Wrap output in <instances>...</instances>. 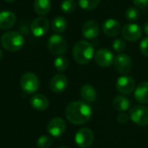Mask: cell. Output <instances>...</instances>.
Here are the masks:
<instances>
[{"label": "cell", "instance_id": "6da1fadb", "mask_svg": "<svg viewBox=\"0 0 148 148\" xmlns=\"http://www.w3.org/2000/svg\"><path fill=\"white\" fill-rule=\"evenodd\" d=\"M93 114L91 106L82 101H73L69 103L65 109L67 120L74 125H82L88 122Z\"/></svg>", "mask_w": 148, "mask_h": 148}, {"label": "cell", "instance_id": "7a4b0ae2", "mask_svg": "<svg viewBox=\"0 0 148 148\" xmlns=\"http://www.w3.org/2000/svg\"><path fill=\"white\" fill-rule=\"evenodd\" d=\"M73 56L77 63L87 64L95 56L94 46L87 41H80L73 48Z\"/></svg>", "mask_w": 148, "mask_h": 148}, {"label": "cell", "instance_id": "3957f363", "mask_svg": "<svg viewBox=\"0 0 148 148\" xmlns=\"http://www.w3.org/2000/svg\"><path fill=\"white\" fill-rule=\"evenodd\" d=\"M2 46L10 52H16L24 45V38L19 32L8 31L1 37Z\"/></svg>", "mask_w": 148, "mask_h": 148}, {"label": "cell", "instance_id": "277c9868", "mask_svg": "<svg viewBox=\"0 0 148 148\" xmlns=\"http://www.w3.org/2000/svg\"><path fill=\"white\" fill-rule=\"evenodd\" d=\"M20 86L23 91L28 95H32L39 89L40 82L38 77L32 72L24 73L20 79Z\"/></svg>", "mask_w": 148, "mask_h": 148}, {"label": "cell", "instance_id": "5b68a950", "mask_svg": "<svg viewBox=\"0 0 148 148\" xmlns=\"http://www.w3.org/2000/svg\"><path fill=\"white\" fill-rule=\"evenodd\" d=\"M48 49L55 56H59L66 53L68 45L65 39L57 34L52 35L48 41Z\"/></svg>", "mask_w": 148, "mask_h": 148}, {"label": "cell", "instance_id": "8992f818", "mask_svg": "<svg viewBox=\"0 0 148 148\" xmlns=\"http://www.w3.org/2000/svg\"><path fill=\"white\" fill-rule=\"evenodd\" d=\"M130 119L133 122L140 127L148 125V108L146 106H134L130 109Z\"/></svg>", "mask_w": 148, "mask_h": 148}, {"label": "cell", "instance_id": "52a82bcc", "mask_svg": "<svg viewBox=\"0 0 148 148\" xmlns=\"http://www.w3.org/2000/svg\"><path fill=\"white\" fill-rule=\"evenodd\" d=\"M75 140L81 148H88L94 142V133L87 127L81 128L75 134Z\"/></svg>", "mask_w": 148, "mask_h": 148}, {"label": "cell", "instance_id": "ba28073f", "mask_svg": "<svg viewBox=\"0 0 148 148\" xmlns=\"http://www.w3.org/2000/svg\"><path fill=\"white\" fill-rule=\"evenodd\" d=\"M95 61L96 64L102 68L110 67L114 61V56L112 51L108 49H100L95 54Z\"/></svg>", "mask_w": 148, "mask_h": 148}, {"label": "cell", "instance_id": "9c48e42d", "mask_svg": "<svg viewBox=\"0 0 148 148\" xmlns=\"http://www.w3.org/2000/svg\"><path fill=\"white\" fill-rule=\"evenodd\" d=\"M121 33L123 37L128 42H136L142 36L141 28L136 23H129L126 24L122 29Z\"/></svg>", "mask_w": 148, "mask_h": 148}, {"label": "cell", "instance_id": "30bf717a", "mask_svg": "<svg viewBox=\"0 0 148 148\" xmlns=\"http://www.w3.org/2000/svg\"><path fill=\"white\" fill-rule=\"evenodd\" d=\"M116 88L123 95H129L136 88L135 81L130 75H122L117 80Z\"/></svg>", "mask_w": 148, "mask_h": 148}, {"label": "cell", "instance_id": "8fae6325", "mask_svg": "<svg viewBox=\"0 0 148 148\" xmlns=\"http://www.w3.org/2000/svg\"><path fill=\"white\" fill-rule=\"evenodd\" d=\"M66 130V122L63 119L56 117L53 118L47 126L48 133L56 138L62 136Z\"/></svg>", "mask_w": 148, "mask_h": 148}, {"label": "cell", "instance_id": "7c38bea8", "mask_svg": "<svg viewBox=\"0 0 148 148\" xmlns=\"http://www.w3.org/2000/svg\"><path fill=\"white\" fill-rule=\"evenodd\" d=\"M49 29V23L44 17L36 18L30 25V30L36 37H41L48 33Z\"/></svg>", "mask_w": 148, "mask_h": 148}, {"label": "cell", "instance_id": "4fadbf2b", "mask_svg": "<svg viewBox=\"0 0 148 148\" xmlns=\"http://www.w3.org/2000/svg\"><path fill=\"white\" fill-rule=\"evenodd\" d=\"M114 65L116 71L120 74H127L132 69V60L126 54L118 55L114 61Z\"/></svg>", "mask_w": 148, "mask_h": 148}, {"label": "cell", "instance_id": "5bb4252c", "mask_svg": "<svg viewBox=\"0 0 148 148\" xmlns=\"http://www.w3.org/2000/svg\"><path fill=\"white\" fill-rule=\"evenodd\" d=\"M68 83H69L68 78L62 74H58V75H56L51 79L49 82V88L53 93L61 94L66 90L68 87Z\"/></svg>", "mask_w": 148, "mask_h": 148}, {"label": "cell", "instance_id": "9a60e30c", "mask_svg": "<svg viewBox=\"0 0 148 148\" xmlns=\"http://www.w3.org/2000/svg\"><path fill=\"white\" fill-rule=\"evenodd\" d=\"M121 29H122V28H121L120 22L117 21L116 19H113V18H109L108 20H106L102 25L103 32L107 36H111V37L117 36L121 33Z\"/></svg>", "mask_w": 148, "mask_h": 148}, {"label": "cell", "instance_id": "2e32d148", "mask_svg": "<svg viewBox=\"0 0 148 148\" xmlns=\"http://www.w3.org/2000/svg\"><path fill=\"white\" fill-rule=\"evenodd\" d=\"M99 25L95 21L90 20L86 22L82 29V36L87 39H95L99 35Z\"/></svg>", "mask_w": 148, "mask_h": 148}, {"label": "cell", "instance_id": "e0dca14e", "mask_svg": "<svg viewBox=\"0 0 148 148\" xmlns=\"http://www.w3.org/2000/svg\"><path fill=\"white\" fill-rule=\"evenodd\" d=\"M30 105L38 111H44L49 108V102L48 98L42 94H35L30 99Z\"/></svg>", "mask_w": 148, "mask_h": 148}, {"label": "cell", "instance_id": "ac0fdd59", "mask_svg": "<svg viewBox=\"0 0 148 148\" xmlns=\"http://www.w3.org/2000/svg\"><path fill=\"white\" fill-rule=\"evenodd\" d=\"M16 23V16L13 12L3 10L0 12V29H9L14 26Z\"/></svg>", "mask_w": 148, "mask_h": 148}, {"label": "cell", "instance_id": "d6986e66", "mask_svg": "<svg viewBox=\"0 0 148 148\" xmlns=\"http://www.w3.org/2000/svg\"><path fill=\"white\" fill-rule=\"evenodd\" d=\"M135 100L142 104L148 103V82H143L134 90Z\"/></svg>", "mask_w": 148, "mask_h": 148}, {"label": "cell", "instance_id": "ffe728a7", "mask_svg": "<svg viewBox=\"0 0 148 148\" xmlns=\"http://www.w3.org/2000/svg\"><path fill=\"white\" fill-rule=\"evenodd\" d=\"M81 95L86 102H94L97 97L95 88L90 84H85L82 86L81 89Z\"/></svg>", "mask_w": 148, "mask_h": 148}, {"label": "cell", "instance_id": "44dd1931", "mask_svg": "<svg viewBox=\"0 0 148 148\" xmlns=\"http://www.w3.org/2000/svg\"><path fill=\"white\" fill-rule=\"evenodd\" d=\"M51 9L50 0H35L34 10L36 13L39 16L47 15Z\"/></svg>", "mask_w": 148, "mask_h": 148}, {"label": "cell", "instance_id": "7402d4cb", "mask_svg": "<svg viewBox=\"0 0 148 148\" xmlns=\"http://www.w3.org/2000/svg\"><path fill=\"white\" fill-rule=\"evenodd\" d=\"M130 101L123 95H117L113 100V107L119 112L127 111L130 108Z\"/></svg>", "mask_w": 148, "mask_h": 148}, {"label": "cell", "instance_id": "603a6c76", "mask_svg": "<svg viewBox=\"0 0 148 148\" xmlns=\"http://www.w3.org/2000/svg\"><path fill=\"white\" fill-rule=\"evenodd\" d=\"M68 26V22L66 20V18L62 17V16H56L52 20L51 23V27L53 31H55L56 33H62L63 32Z\"/></svg>", "mask_w": 148, "mask_h": 148}, {"label": "cell", "instance_id": "cb8c5ba5", "mask_svg": "<svg viewBox=\"0 0 148 148\" xmlns=\"http://www.w3.org/2000/svg\"><path fill=\"white\" fill-rule=\"evenodd\" d=\"M80 7L84 10H93L101 3V0H78Z\"/></svg>", "mask_w": 148, "mask_h": 148}, {"label": "cell", "instance_id": "d4e9b609", "mask_svg": "<svg viewBox=\"0 0 148 148\" xmlns=\"http://www.w3.org/2000/svg\"><path fill=\"white\" fill-rule=\"evenodd\" d=\"M54 66H55V68L56 69L57 71L62 72V71L67 69V68L69 66V61H68V59L66 57H64L62 56H59L55 59Z\"/></svg>", "mask_w": 148, "mask_h": 148}, {"label": "cell", "instance_id": "484cf974", "mask_svg": "<svg viewBox=\"0 0 148 148\" xmlns=\"http://www.w3.org/2000/svg\"><path fill=\"white\" fill-rule=\"evenodd\" d=\"M126 19L129 22H136L140 16V12L136 7H129L126 10Z\"/></svg>", "mask_w": 148, "mask_h": 148}, {"label": "cell", "instance_id": "4316f807", "mask_svg": "<svg viewBox=\"0 0 148 148\" xmlns=\"http://www.w3.org/2000/svg\"><path fill=\"white\" fill-rule=\"evenodd\" d=\"M76 3L75 0H64L61 4V10L65 14H70L75 11Z\"/></svg>", "mask_w": 148, "mask_h": 148}, {"label": "cell", "instance_id": "83f0119b", "mask_svg": "<svg viewBox=\"0 0 148 148\" xmlns=\"http://www.w3.org/2000/svg\"><path fill=\"white\" fill-rule=\"evenodd\" d=\"M36 145L39 148H49L52 145V139L49 136H41L36 141Z\"/></svg>", "mask_w": 148, "mask_h": 148}, {"label": "cell", "instance_id": "f1b7e54d", "mask_svg": "<svg viewBox=\"0 0 148 148\" xmlns=\"http://www.w3.org/2000/svg\"><path fill=\"white\" fill-rule=\"evenodd\" d=\"M113 49H114V51H116L117 53L122 52L125 48H126V42L122 40V39H116L114 41L113 44Z\"/></svg>", "mask_w": 148, "mask_h": 148}, {"label": "cell", "instance_id": "f546056e", "mask_svg": "<svg viewBox=\"0 0 148 148\" xmlns=\"http://www.w3.org/2000/svg\"><path fill=\"white\" fill-rule=\"evenodd\" d=\"M140 52L145 56L148 57V36L145 37L140 43Z\"/></svg>", "mask_w": 148, "mask_h": 148}, {"label": "cell", "instance_id": "4dcf8cb0", "mask_svg": "<svg viewBox=\"0 0 148 148\" xmlns=\"http://www.w3.org/2000/svg\"><path fill=\"white\" fill-rule=\"evenodd\" d=\"M128 120H129V116H128L126 113H121V114H119L118 116H117V121H118L120 123H121V124L127 123V122L128 121Z\"/></svg>", "mask_w": 148, "mask_h": 148}, {"label": "cell", "instance_id": "1f68e13d", "mask_svg": "<svg viewBox=\"0 0 148 148\" xmlns=\"http://www.w3.org/2000/svg\"><path fill=\"white\" fill-rule=\"evenodd\" d=\"M133 3L139 8H145L148 5V0H133Z\"/></svg>", "mask_w": 148, "mask_h": 148}, {"label": "cell", "instance_id": "d6a6232c", "mask_svg": "<svg viewBox=\"0 0 148 148\" xmlns=\"http://www.w3.org/2000/svg\"><path fill=\"white\" fill-rule=\"evenodd\" d=\"M143 28H144V31H145V33H146V34L148 36V22L145 23V24H144Z\"/></svg>", "mask_w": 148, "mask_h": 148}, {"label": "cell", "instance_id": "836d02e7", "mask_svg": "<svg viewBox=\"0 0 148 148\" xmlns=\"http://www.w3.org/2000/svg\"><path fill=\"white\" fill-rule=\"evenodd\" d=\"M2 58H3V52H2V50L0 49V61L2 60Z\"/></svg>", "mask_w": 148, "mask_h": 148}, {"label": "cell", "instance_id": "e575fe53", "mask_svg": "<svg viewBox=\"0 0 148 148\" xmlns=\"http://www.w3.org/2000/svg\"><path fill=\"white\" fill-rule=\"evenodd\" d=\"M5 2H8V3H12V2H14L15 0H4Z\"/></svg>", "mask_w": 148, "mask_h": 148}, {"label": "cell", "instance_id": "d590c367", "mask_svg": "<svg viewBox=\"0 0 148 148\" xmlns=\"http://www.w3.org/2000/svg\"><path fill=\"white\" fill-rule=\"evenodd\" d=\"M59 148H68V147H59Z\"/></svg>", "mask_w": 148, "mask_h": 148}]
</instances>
